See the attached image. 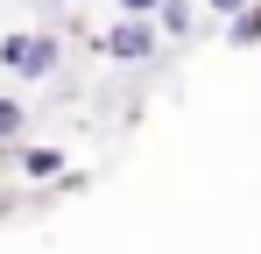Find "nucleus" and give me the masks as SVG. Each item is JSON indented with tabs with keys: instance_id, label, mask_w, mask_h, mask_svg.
<instances>
[{
	"instance_id": "nucleus-1",
	"label": "nucleus",
	"mask_w": 261,
	"mask_h": 254,
	"mask_svg": "<svg viewBox=\"0 0 261 254\" xmlns=\"http://www.w3.org/2000/svg\"><path fill=\"white\" fill-rule=\"evenodd\" d=\"M0 71L21 85H49L64 71V36L57 29H7L0 36Z\"/></svg>"
},
{
	"instance_id": "nucleus-2",
	"label": "nucleus",
	"mask_w": 261,
	"mask_h": 254,
	"mask_svg": "<svg viewBox=\"0 0 261 254\" xmlns=\"http://www.w3.org/2000/svg\"><path fill=\"white\" fill-rule=\"evenodd\" d=\"M155 49H163L155 14H120L113 29H99V36H92V57H106V64H148Z\"/></svg>"
},
{
	"instance_id": "nucleus-3",
	"label": "nucleus",
	"mask_w": 261,
	"mask_h": 254,
	"mask_svg": "<svg viewBox=\"0 0 261 254\" xmlns=\"http://www.w3.org/2000/svg\"><path fill=\"white\" fill-rule=\"evenodd\" d=\"M0 163L14 169L21 184H36V191H43V184H57V176L71 169V156H64L57 141H7V148H0Z\"/></svg>"
},
{
	"instance_id": "nucleus-4",
	"label": "nucleus",
	"mask_w": 261,
	"mask_h": 254,
	"mask_svg": "<svg viewBox=\"0 0 261 254\" xmlns=\"http://www.w3.org/2000/svg\"><path fill=\"white\" fill-rule=\"evenodd\" d=\"M155 29H163V42H191L198 36V7L191 0H163L155 7Z\"/></svg>"
},
{
	"instance_id": "nucleus-5",
	"label": "nucleus",
	"mask_w": 261,
	"mask_h": 254,
	"mask_svg": "<svg viewBox=\"0 0 261 254\" xmlns=\"http://www.w3.org/2000/svg\"><path fill=\"white\" fill-rule=\"evenodd\" d=\"M226 42H233V49H261V0H247V7L226 21Z\"/></svg>"
},
{
	"instance_id": "nucleus-6",
	"label": "nucleus",
	"mask_w": 261,
	"mask_h": 254,
	"mask_svg": "<svg viewBox=\"0 0 261 254\" xmlns=\"http://www.w3.org/2000/svg\"><path fill=\"white\" fill-rule=\"evenodd\" d=\"M29 134V99H0V148Z\"/></svg>"
},
{
	"instance_id": "nucleus-7",
	"label": "nucleus",
	"mask_w": 261,
	"mask_h": 254,
	"mask_svg": "<svg viewBox=\"0 0 261 254\" xmlns=\"http://www.w3.org/2000/svg\"><path fill=\"white\" fill-rule=\"evenodd\" d=\"M240 7H247V0H205V14H219V21H233Z\"/></svg>"
},
{
	"instance_id": "nucleus-8",
	"label": "nucleus",
	"mask_w": 261,
	"mask_h": 254,
	"mask_svg": "<svg viewBox=\"0 0 261 254\" xmlns=\"http://www.w3.org/2000/svg\"><path fill=\"white\" fill-rule=\"evenodd\" d=\"M14 212H21V191H7V184H0V226H7Z\"/></svg>"
},
{
	"instance_id": "nucleus-9",
	"label": "nucleus",
	"mask_w": 261,
	"mask_h": 254,
	"mask_svg": "<svg viewBox=\"0 0 261 254\" xmlns=\"http://www.w3.org/2000/svg\"><path fill=\"white\" fill-rule=\"evenodd\" d=\"M113 7H120V14H155L163 0H113Z\"/></svg>"
}]
</instances>
